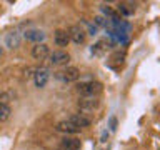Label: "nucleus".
Wrapping results in <instances>:
<instances>
[{
    "label": "nucleus",
    "instance_id": "nucleus-4",
    "mask_svg": "<svg viewBox=\"0 0 160 150\" xmlns=\"http://www.w3.org/2000/svg\"><path fill=\"white\" fill-rule=\"evenodd\" d=\"M48 58L52 65H67L70 62V55L65 50H55L48 55Z\"/></svg>",
    "mask_w": 160,
    "mask_h": 150
},
{
    "label": "nucleus",
    "instance_id": "nucleus-18",
    "mask_svg": "<svg viewBox=\"0 0 160 150\" xmlns=\"http://www.w3.org/2000/svg\"><path fill=\"white\" fill-rule=\"evenodd\" d=\"M107 27V22H105V18L102 17V15H98V17H95V27Z\"/></svg>",
    "mask_w": 160,
    "mask_h": 150
},
{
    "label": "nucleus",
    "instance_id": "nucleus-7",
    "mask_svg": "<svg viewBox=\"0 0 160 150\" xmlns=\"http://www.w3.org/2000/svg\"><path fill=\"white\" fill-rule=\"evenodd\" d=\"M23 37H25V40H28V42L43 43V40H45L47 35H45V32H42V30H38V28H30L23 33Z\"/></svg>",
    "mask_w": 160,
    "mask_h": 150
},
{
    "label": "nucleus",
    "instance_id": "nucleus-3",
    "mask_svg": "<svg viewBox=\"0 0 160 150\" xmlns=\"http://www.w3.org/2000/svg\"><path fill=\"white\" fill-rule=\"evenodd\" d=\"M58 77L67 83L77 82V80L80 78V70L77 67H67V68H63L62 72H58Z\"/></svg>",
    "mask_w": 160,
    "mask_h": 150
},
{
    "label": "nucleus",
    "instance_id": "nucleus-14",
    "mask_svg": "<svg viewBox=\"0 0 160 150\" xmlns=\"http://www.w3.org/2000/svg\"><path fill=\"white\" fill-rule=\"evenodd\" d=\"M10 113H12V108L7 103H0V122H5V120L10 118Z\"/></svg>",
    "mask_w": 160,
    "mask_h": 150
},
{
    "label": "nucleus",
    "instance_id": "nucleus-6",
    "mask_svg": "<svg viewBox=\"0 0 160 150\" xmlns=\"http://www.w3.org/2000/svg\"><path fill=\"white\" fill-rule=\"evenodd\" d=\"M48 78H50V73H48V70H47V68H38V70H35V73H33L35 87L43 88L45 85H47Z\"/></svg>",
    "mask_w": 160,
    "mask_h": 150
},
{
    "label": "nucleus",
    "instance_id": "nucleus-16",
    "mask_svg": "<svg viewBox=\"0 0 160 150\" xmlns=\"http://www.w3.org/2000/svg\"><path fill=\"white\" fill-rule=\"evenodd\" d=\"M110 60H115V62H123V60H125V52H120V50H117V52L112 53Z\"/></svg>",
    "mask_w": 160,
    "mask_h": 150
},
{
    "label": "nucleus",
    "instance_id": "nucleus-10",
    "mask_svg": "<svg viewBox=\"0 0 160 150\" xmlns=\"http://www.w3.org/2000/svg\"><path fill=\"white\" fill-rule=\"evenodd\" d=\"M67 120L70 123H73L75 127H78L80 130L85 128V127H88V125L92 123V120H90L88 117H85V115H82V113H73V115H70Z\"/></svg>",
    "mask_w": 160,
    "mask_h": 150
},
{
    "label": "nucleus",
    "instance_id": "nucleus-19",
    "mask_svg": "<svg viewBox=\"0 0 160 150\" xmlns=\"http://www.w3.org/2000/svg\"><path fill=\"white\" fill-rule=\"evenodd\" d=\"M115 128H117V118L110 117V130H115Z\"/></svg>",
    "mask_w": 160,
    "mask_h": 150
},
{
    "label": "nucleus",
    "instance_id": "nucleus-1",
    "mask_svg": "<svg viewBox=\"0 0 160 150\" xmlns=\"http://www.w3.org/2000/svg\"><path fill=\"white\" fill-rule=\"evenodd\" d=\"M77 92L80 97H97V95L102 92V83L100 82H93V80H88V82H80L77 85Z\"/></svg>",
    "mask_w": 160,
    "mask_h": 150
},
{
    "label": "nucleus",
    "instance_id": "nucleus-5",
    "mask_svg": "<svg viewBox=\"0 0 160 150\" xmlns=\"http://www.w3.org/2000/svg\"><path fill=\"white\" fill-rule=\"evenodd\" d=\"M82 148V140L77 137H63L60 142V150H80Z\"/></svg>",
    "mask_w": 160,
    "mask_h": 150
},
{
    "label": "nucleus",
    "instance_id": "nucleus-2",
    "mask_svg": "<svg viewBox=\"0 0 160 150\" xmlns=\"http://www.w3.org/2000/svg\"><path fill=\"white\" fill-rule=\"evenodd\" d=\"M68 37H70V40H72L73 43H77V45H80V43H83L85 42V37H87V33H85V30L80 27V25H72L68 30Z\"/></svg>",
    "mask_w": 160,
    "mask_h": 150
},
{
    "label": "nucleus",
    "instance_id": "nucleus-9",
    "mask_svg": "<svg viewBox=\"0 0 160 150\" xmlns=\"http://www.w3.org/2000/svg\"><path fill=\"white\" fill-rule=\"evenodd\" d=\"M50 55V48L47 43H35L32 48V57L37 60H45Z\"/></svg>",
    "mask_w": 160,
    "mask_h": 150
},
{
    "label": "nucleus",
    "instance_id": "nucleus-12",
    "mask_svg": "<svg viewBox=\"0 0 160 150\" xmlns=\"http://www.w3.org/2000/svg\"><path fill=\"white\" fill-rule=\"evenodd\" d=\"M20 42H22V37H20V33L17 30H13V32L7 33V37H5V47L7 48H18L20 47Z\"/></svg>",
    "mask_w": 160,
    "mask_h": 150
},
{
    "label": "nucleus",
    "instance_id": "nucleus-13",
    "mask_svg": "<svg viewBox=\"0 0 160 150\" xmlns=\"http://www.w3.org/2000/svg\"><path fill=\"white\" fill-rule=\"evenodd\" d=\"M55 128H57V132H62V133H78L80 128L75 127L73 123H70L68 120H62V122H58L57 125H55Z\"/></svg>",
    "mask_w": 160,
    "mask_h": 150
},
{
    "label": "nucleus",
    "instance_id": "nucleus-8",
    "mask_svg": "<svg viewBox=\"0 0 160 150\" xmlns=\"http://www.w3.org/2000/svg\"><path fill=\"white\" fill-rule=\"evenodd\" d=\"M77 105H78V108L80 110H83V112H90V110H95L100 105V102L97 100V97H88V98H85V97H82L77 102Z\"/></svg>",
    "mask_w": 160,
    "mask_h": 150
},
{
    "label": "nucleus",
    "instance_id": "nucleus-11",
    "mask_svg": "<svg viewBox=\"0 0 160 150\" xmlns=\"http://www.w3.org/2000/svg\"><path fill=\"white\" fill-rule=\"evenodd\" d=\"M53 42H55L57 47H67V45L70 43L68 32H67V30H62V28L55 30V32H53Z\"/></svg>",
    "mask_w": 160,
    "mask_h": 150
},
{
    "label": "nucleus",
    "instance_id": "nucleus-17",
    "mask_svg": "<svg viewBox=\"0 0 160 150\" xmlns=\"http://www.w3.org/2000/svg\"><path fill=\"white\" fill-rule=\"evenodd\" d=\"M118 12H122L123 15H130L133 12V8H127V3H120L118 5Z\"/></svg>",
    "mask_w": 160,
    "mask_h": 150
},
{
    "label": "nucleus",
    "instance_id": "nucleus-15",
    "mask_svg": "<svg viewBox=\"0 0 160 150\" xmlns=\"http://www.w3.org/2000/svg\"><path fill=\"white\" fill-rule=\"evenodd\" d=\"M103 45H107V40H100V42H97L93 45V48H92V53H95V55H100L105 50V47Z\"/></svg>",
    "mask_w": 160,
    "mask_h": 150
}]
</instances>
